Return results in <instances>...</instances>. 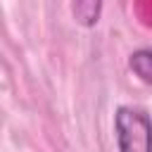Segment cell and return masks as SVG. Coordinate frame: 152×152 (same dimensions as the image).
I'll list each match as a JSON object with an SVG mask.
<instances>
[{
	"label": "cell",
	"mask_w": 152,
	"mask_h": 152,
	"mask_svg": "<svg viewBox=\"0 0 152 152\" xmlns=\"http://www.w3.org/2000/svg\"><path fill=\"white\" fill-rule=\"evenodd\" d=\"M114 138L119 152H152V119L140 107H119L114 114Z\"/></svg>",
	"instance_id": "6da1fadb"
},
{
	"label": "cell",
	"mask_w": 152,
	"mask_h": 152,
	"mask_svg": "<svg viewBox=\"0 0 152 152\" xmlns=\"http://www.w3.org/2000/svg\"><path fill=\"white\" fill-rule=\"evenodd\" d=\"M131 71L147 86H152V48H140L128 57Z\"/></svg>",
	"instance_id": "7a4b0ae2"
},
{
	"label": "cell",
	"mask_w": 152,
	"mask_h": 152,
	"mask_svg": "<svg viewBox=\"0 0 152 152\" xmlns=\"http://www.w3.org/2000/svg\"><path fill=\"white\" fill-rule=\"evenodd\" d=\"M71 12H74V19L81 26H95L97 19H100V14H102V2H95V0L74 2L71 5Z\"/></svg>",
	"instance_id": "3957f363"
}]
</instances>
